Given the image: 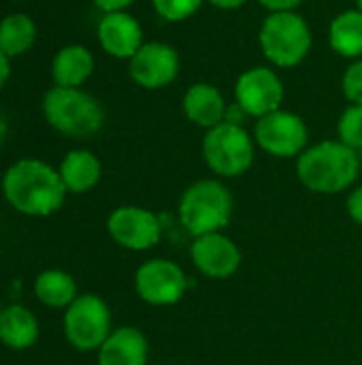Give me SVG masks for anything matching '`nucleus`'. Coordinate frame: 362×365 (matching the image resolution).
Instances as JSON below:
<instances>
[{
    "mask_svg": "<svg viewBox=\"0 0 362 365\" xmlns=\"http://www.w3.org/2000/svg\"><path fill=\"white\" fill-rule=\"evenodd\" d=\"M66 186L60 171L38 158H19L2 178L6 203L23 216H51L66 199Z\"/></svg>",
    "mask_w": 362,
    "mask_h": 365,
    "instance_id": "obj_1",
    "label": "nucleus"
},
{
    "mask_svg": "<svg viewBox=\"0 0 362 365\" xmlns=\"http://www.w3.org/2000/svg\"><path fill=\"white\" fill-rule=\"evenodd\" d=\"M361 171L358 152L339 139H326L309 145L297 158L301 184L316 195H337L348 190Z\"/></svg>",
    "mask_w": 362,
    "mask_h": 365,
    "instance_id": "obj_2",
    "label": "nucleus"
},
{
    "mask_svg": "<svg viewBox=\"0 0 362 365\" xmlns=\"http://www.w3.org/2000/svg\"><path fill=\"white\" fill-rule=\"evenodd\" d=\"M43 118L60 135L85 139L96 135L105 124L100 101L83 88L51 86L43 94Z\"/></svg>",
    "mask_w": 362,
    "mask_h": 365,
    "instance_id": "obj_3",
    "label": "nucleus"
},
{
    "mask_svg": "<svg viewBox=\"0 0 362 365\" xmlns=\"http://www.w3.org/2000/svg\"><path fill=\"white\" fill-rule=\"evenodd\" d=\"M235 201L224 182L207 178L190 184L179 199V222L192 235L224 231L233 220Z\"/></svg>",
    "mask_w": 362,
    "mask_h": 365,
    "instance_id": "obj_4",
    "label": "nucleus"
},
{
    "mask_svg": "<svg viewBox=\"0 0 362 365\" xmlns=\"http://www.w3.org/2000/svg\"><path fill=\"white\" fill-rule=\"evenodd\" d=\"M262 56L275 68H294L312 51L314 34L307 19L297 11L269 13L258 30Z\"/></svg>",
    "mask_w": 362,
    "mask_h": 365,
    "instance_id": "obj_5",
    "label": "nucleus"
},
{
    "mask_svg": "<svg viewBox=\"0 0 362 365\" xmlns=\"http://www.w3.org/2000/svg\"><path fill=\"white\" fill-rule=\"evenodd\" d=\"M201 152L211 173L218 178H239L254 165L256 141L241 124L222 122L205 130Z\"/></svg>",
    "mask_w": 362,
    "mask_h": 365,
    "instance_id": "obj_6",
    "label": "nucleus"
},
{
    "mask_svg": "<svg viewBox=\"0 0 362 365\" xmlns=\"http://www.w3.org/2000/svg\"><path fill=\"white\" fill-rule=\"evenodd\" d=\"M62 327L73 349H77L79 353H94L113 331L111 310L102 297L94 293H83L64 310Z\"/></svg>",
    "mask_w": 362,
    "mask_h": 365,
    "instance_id": "obj_7",
    "label": "nucleus"
},
{
    "mask_svg": "<svg viewBox=\"0 0 362 365\" xmlns=\"http://www.w3.org/2000/svg\"><path fill=\"white\" fill-rule=\"evenodd\" d=\"M254 141L269 156L299 158L309 148V128L299 113L277 109L256 120Z\"/></svg>",
    "mask_w": 362,
    "mask_h": 365,
    "instance_id": "obj_8",
    "label": "nucleus"
},
{
    "mask_svg": "<svg viewBox=\"0 0 362 365\" xmlns=\"http://www.w3.org/2000/svg\"><path fill=\"white\" fill-rule=\"evenodd\" d=\"M188 284L186 272L171 259H149L139 265L134 274L137 295L156 308L179 304L188 291Z\"/></svg>",
    "mask_w": 362,
    "mask_h": 365,
    "instance_id": "obj_9",
    "label": "nucleus"
},
{
    "mask_svg": "<svg viewBox=\"0 0 362 365\" xmlns=\"http://www.w3.org/2000/svg\"><path fill=\"white\" fill-rule=\"evenodd\" d=\"M284 81L271 66H250L235 81V103L247 118H262L284 103Z\"/></svg>",
    "mask_w": 362,
    "mask_h": 365,
    "instance_id": "obj_10",
    "label": "nucleus"
},
{
    "mask_svg": "<svg viewBox=\"0 0 362 365\" xmlns=\"http://www.w3.org/2000/svg\"><path fill=\"white\" fill-rule=\"evenodd\" d=\"M107 231L117 246L132 252H145L160 242L162 222L147 207L119 205L109 214Z\"/></svg>",
    "mask_w": 362,
    "mask_h": 365,
    "instance_id": "obj_11",
    "label": "nucleus"
},
{
    "mask_svg": "<svg viewBox=\"0 0 362 365\" xmlns=\"http://www.w3.org/2000/svg\"><path fill=\"white\" fill-rule=\"evenodd\" d=\"M181 71V58L177 49L162 41L143 43L141 49L128 60L130 79L143 90L169 88Z\"/></svg>",
    "mask_w": 362,
    "mask_h": 365,
    "instance_id": "obj_12",
    "label": "nucleus"
},
{
    "mask_svg": "<svg viewBox=\"0 0 362 365\" xmlns=\"http://www.w3.org/2000/svg\"><path fill=\"white\" fill-rule=\"evenodd\" d=\"M190 259L205 278L226 280L239 272L243 255L237 242L220 231L194 237L190 246Z\"/></svg>",
    "mask_w": 362,
    "mask_h": 365,
    "instance_id": "obj_13",
    "label": "nucleus"
},
{
    "mask_svg": "<svg viewBox=\"0 0 362 365\" xmlns=\"http://www.w3.org/2000/svg\"><path fill=\"white\" fill-rule=\"evenodd\" d=\"M96 36L100 49L117 60H130L145 43L141 21L128 11L102 13L96 26Z\"/></svg>",
    "mask_w": 362,
    "mask_h": 365,
    "instance_id": "obj_14",
    "label": "nucleus"
},
{
    "mask_svg": "<svg viewBox=\"0 0 362 365\" xmlns=\"http://www.w3.org/2000/svg\"><path fill=\"white\" fill-rule=\"evenodd\" d=\"M181 109L188 122H192L198 128H213L222 122H226V111L228 103L220 88L207 81H196L192 83L181 98Z\"/></svg>",
    "mask_w": 362,
    "mask_h": 365,
    "instance_id": "obj_15",
    "label": "nucleus"
},
{
    "mask_svg": "<svg viewBox=\"0 0 362 365\" xmlns=\"http://www.w3.org/2000/svg\"><path fill=\"white\" fill-rule=\"evenodd\" d=\"M98 365H147L149 342L137 327H117L96 351Z\"/></svg>",
    "mask_w": 362,
    "mask_h": 365,
    "instance_id": "obj_16",
    "label": "nucleus"
},
{
    "mask_svg": "<svg viewBox=\"0 0 362 365\" xmlns=\"http://www.w3.org/2000/svg\"><path fill=\"white\" fill-rule=\"evenodd\" d=\"M94 53L81 43H70L55 51L51 60V79L53 86L81 88L94 75Z\"/></svg>",
    "mask_w": 362,
    "mask_h": 365,
    "instance_id": "obj_17",
    "label": "nucleus"
},
{
    "mask_svg": "<svg viewBox=\"0 0 362 365\" xmlns=\"http://www.w3.org/2000/svg\"><path fill=\"white\" fill-rule=\"evenodd\" d=\"M58 171H60V178L68 192L83 195V192H90L92 188H96V184L100 182L102 163L90 150H70L62 158Z\"/></svg>",
    "mask_w": 362,
    "mask_h": 365,
    "instance_id": "obj_18",
    "label": "nucleus"
},
{
    "mask_svg": "<svg viewBox=\"0 0 362 365\" xmlns=\"http://www.w3.org/2000/svg\"><path fill=\"white\" fill-rule=\"evenodd\" d=\"M41 327L28 308L19 304H11L0 312V342L11 351L32 349L38 340Z\"/></svg>",
    "mask_w": 362,
    "mask_h": 365,
    "instance_id": "obj_19",
    "label": "nucleus"
},
{
    "mask_svg": "<svg viewBox=\"0 0 362 365\" xmlns=\"http://www.w3.org/2000/svg\"><path fill=\"white\" fill-rule=\"evenodd\" d=\"M331 49L348 60L362 58V13L354 6L335 15L329 26Z\"/></svg>",
    "mask_w": 362,
    "mask_h": 365,
    "instance_id": "obj_20",
    "label": "nucleus"
},
{
    "mask_svg": "<svg viewBox=\"0 0 362 365\" xmlns=\"http://www.w3.org/2000/svg\"><path fill=\"white\" fill-rule=\"evenodd\" d=\"M34 295L47 308L66 310L79 297V291H77L75 278L68 272L45 269L34 280Z\"/></svg>",
    "mask_w": 362,
    "mask_h": 365,
    "instance_id": "obj_21",
    "label": "nucleus"
},
{
    "mask_svg": "<svg viewBox=\"0 0 362 365\" xmlns=\"http://www.w3.org/2000/svg\"><path fill=\"white\" fill-rule=\"evenodd\" d=\"M36 41V24L26 13H11L0 19V51L6 58L23 56Z\"/></svg>",
    "mask_w": 362,
    "mask_h": 365,
    "instance_id": "obj_22",
    "label": "nucleus"
},
{
    "mask_svg": "<svg viewBox=\"0 0 362 365\" xmlns=\"http://www.w3.org/2000/svg\"><path fill=\"white\" fill-rule=\"evenodd\" d=\"M337 139L352 148L354 152L362 150V105H348L337 122Z\"/></svg>",
    "mask_w": 362,
    "mask_h": 365,
    "instance_id": "obj_23",
    "label": "nucleus"
},
{
    "mask_svg": "<svg viewBox=\"0 0 362 365\" xmlns=\"http://www.w3.org/2000/svg\"><path fill=\"white\" fill-rule=\"evenodd\" d=\"M205 4V0H151V6L156 15H160L164 21H186L192 15L198 13V9Z\"/></svg>",
    "mask_w": 362,
    "mask_h": 365,
    "instance_id": "obj_24",
    "label": "nucleus"
},
{
    "mask_svg": "<svg viewBox=\"0 0 362 365\" xmlns=\"http://www.w3.org/2000/svg\"><path fill=\"white\" fill-rule=\"evenodd\" d=\"M341 92L350 105H362V58L352 60V64L344 71Z\"/></svg>",
    "mask_w": 362,
    "mask_h": 365,
    "instance_id": "obj_25",
    "label": "nucleus"
},
{
    "mask_svg": "<svg viewBox=\"0 0 362 365\" xmlns=\"http://www.w3.org/2000/svg\"><path fill=\"white\" fill-rule=\"evenodd\" d=\"M348 214L358 227H362V186H356L350 192V197H348Z\"/></svg>",
    "mask_w": 362,
    "mask_h": 365,
    "instance_id": "obj_26",
    "label": "nucleus"
},
{
    "mask_svg": "<svg viewBox=\"0 0 362 365\" xmlns=\"http://www.w3.org/2000/svg\"><path fill=\"white\" fill-rule=\"evenodd\" d=\"M269 13H286V11H297L303 0H258Z\"/></svg>",
    "mask_w": 362,
    "mask_h": 365,
    "instance_id": "obj_27",
    "label": "nucleus"
},
{
    "mask_svg": "<svg viewBox=\"0 0 362 365\" xmlns=\"http://www.w3.org/2000/svg\"><path fill=\"white\" fill-rule=\"evenodd\" d=\"M102 13H115V11H128L137 0H92Z\"/></svg>",
    "mask_w": 362,
    "mask_h": 365,
    "instance_id": "obj_28",
    "label": "nucleus"
},
{
    "mask_svg": "<svg viewBox=\"0 0 362 365\" xmlns=\"http://www.w3.org/2000/svg\"><path fill=\"white\" fill-rule=\"evenodd\" d=\"M205 2H209L211 6L222 9V11H237L247 4V0H205Z\"/></svg>",
    "mask_w": 362,
    "mask_h": 365,
    "instance_id": "obj_29",
    "label": "nucleus"
},
{
    "mask_svg": "<svg viewBox=\"0 0 362 365\" xmlns=\"http://www.w3.org/2000/svg\"><path fill=\"white\" fill-rule=\"evenodd\" d=\"M9 79H11V58H6L0 51V90L9 83Z\"/></svg>",
    "mask_w": 362,
    "mask_h": 365,
    "instance_id": "obj_30",
    "label": "nucleus"
},
{
    "mask_svg": "<svg viewBox=\"0 0 362 365\" xmlns=\"http://www.w3.org/2000/svg\"><path fill=\"white\" fill-rule=\"evenodd\" d=\"M6 133H9V122H6V115L0 111V145H2L4 139H6Z\"/></svg>",
    "mask_w": 362,
    "mask_h": 365,
    "instance_id": "obj_31",
    "label": "nucleus"
},
{
    "mask_svg": "<svg viewBox=\"0 0 362 365\" xmlns=\"http://www.w3.org/2000/svg\"><path fill=\"white\" fill-rule=\"evenodd\" d=\"M356 9L362 13V0H356Z\"/></svg>",
    "mask_w": 362,
    "mask_h": 365,
    "instance_id": "obj_32",
    "label": "nucleus"
},
{
    "mask_svg": "<svg viewBox=\"0 0 362 365\" xmlns=\"http://www.w3.org/2000/svg\"><path fill=\"white\" fill-rule=\"evenodd\" d=\"M0 312H2V304H0Z\"/></svg>",
    "mask_w": 362,
    "mask_h": 365,
    "instance_id": "obj_33",
    "label": "nucleus"
},
{
    "mask_svg": "<svg viewBox=\"0 0 362 365\" xmlns=\"http://www.w3.org/2000/svg\"><path fill=\"white\" fill-rule=\"evenodd\" d=\"M15 2H17V0H15Z\"/></svg>",
    "mask_w": 362,
    "mask_h": 365,
    "instance_id": "obj_34",
    "label": "nucleus"
}]
</instances>
